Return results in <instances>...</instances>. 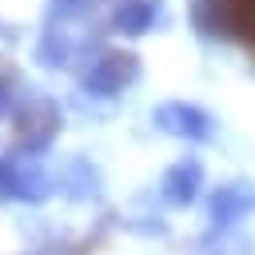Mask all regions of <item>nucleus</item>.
Instances as JSON below:
<instances>
[{
  "label": "nucleus",
  "mask_w": 255,
  "mask_h": 255,
  "mask_svg": "<svg viewBox=\"0 0 255 255\" xmlns=\"http://www.w3.org/2000/svg\"><path fill=\"white\" fill-rule=\"evenodd\" d=\"M219 20L227 24V32H235L239 40H247L255 48V0H215Z\"/></svg>",
  "instance_id": "f257e3e1"
}]
</instances>
